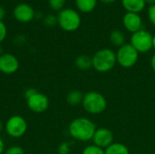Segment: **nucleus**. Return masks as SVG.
<instances>
[{
  "label": "nucleus",
  "mask_w": 155,
  "mask_h": 154,
  "mask_svg": "<svg viewBox=\"0 0 155 154\" xmlns=\"http://www.w3.org/2000/svg\"><path fill=\"white\" fill-rule=\"evenodd\" d=\"M96 129L95 123L89 118L77 117L70 123L68 133L74 140L86 143L93 140Z\"/></svg>",
  "instance_id": "1"
},
{
  "label": "nucleus",
  "mask_w": 155,
  "mask_h": 154,
  "mask_svg": "<svg viewBox=\"0 0 155 154\" xmlns=\"http://www.w3.org/2000/svg\"><path fill=\"white\" fill-rule=\"evenodd\" d=\"M93 68L99 73H107L111 71L115 64L116 54L110 48H102L96 51L92 56Z\"/></svg>",
  "instance_id": "2"
},
{
  "label": "nucleus",
  "mask_w": 155,
  "mask_h": 154,
  "mask_svg": "<svg viewBox=\"0 0 155 154\" xmlns=\"http://www.w3.org/2000/svg\"><path fill=\"white\" fill-rule=\"evenodd\" d=\"M82 106L87 113L97 115L106 110L107 100L103 93L96 91H90L84 93Z\"/></svg>",
  "instance_id": "3"
},
{
  "label": "nucleus",
  "mask_w": 155,
  "mask_h": 154,
  "mask_svg": "<svg viewBox=\"0 0 155 154\" xmlns=\"http://www.w3.org/2000/svg\"><path fill=\"white\" fill-rule=\"evenodd\" d=\"M57 24L66 32H74L81 25V16L72 8L62 9L57 15Z\"/></svg>",
  "instance_id": "4"
},
{
  "label": "nucleus",
  "mask_w": 155,
  "mask_h": 154,
  "mask_svg": "<svg viewBox=\"0 0 155 154\" xmlns=\"http://www.w3.org/2000/svg\"><path fill=\"white\" fill-rule=\"evenodd\" d=\"M115 54L117 64L126 69L134 67L139 59V53L131 44L122 45Z\"/></svg>",
  "instance_id": "5"
},
{
  "label": "nucleus",
  "mask_w": 155,
  "mask_h": 154,
  "mask_svg": "<svg viewBox=\"0 0 155 154\" xmlns=\"http://www.w3.org/2000/svg\"><path fill=\"white\" fill-rule=\"evenodd\" d=\"M7 135L11 138L17 139L23 137L28 129V124L26 120L21 115H12L10 116L4 127Z\"/></svg>",
  "instance_id": "6"
},
{
  "label": "nucleus",
  "mask_w": 155,
  "mask_h": 154,
  "mask_svg": "<svg viewBox=\"0 0 155 154\" xmlns=\"http://www.w3.org/2000/svg\"><path fill=\"white\" fill-rule=\"evenodd\" d=\"M130 44L139 54H145L153 49V34L144 29H141L132 34Z\"/></svg>",
  "instance_id": "7"
},
{
  "label": "nucleus",
  "mask_w": 155,
  "mask_h": 154,
  "mask_svg": "<svg viewBox=\"0 0 155 154\" xmlns=\"http://www.w3.org/2000/svg\"><path fill=\"white\" fill-rule=\"evenodd\" d=\"M26 105L31 112L35 113H43L48 110L50 101L45 93L36 92L31 97L26 99Z\"/></svg>",
  "instance_id": "8"
},
{
  "label": "nucleus",
  "mask_w": 155,
  "mask_h": 154,
  "mask_svg": "<svg viewBox=\"0 0 155 154\" xmlns=\"http://www.w3.org/2000/svg\"><path fill=\"white\" fill-rule=\"evenodd\" d=\"M92 141L94 145L105 150L108 146L114 143V136L110 129L102 127L96 129Z\"/></svg>",
  "instance_id": "9"
},
{
  "label": "nucleus",
  "mask_w": 155,
  "mask_h": 154,
  "mask_svg": "<svg viewBox=\"0 0 155 154\" xmlns=\"http://www.w3.org/2000/svg\"><path fill=\"white\" fill-rule=\"evenodd\" d=\"M20 66L17 57L9 53H4L0 55V72L4 74H15Z\"/></svg>",
  "instance_id": "10"
},
{
  "label": "nucleus",
  "mask_w": 155,
  "mask_h": 154,
  "mask_svg": "<svg viewBox=\"0 0 155 154\" xmlns=\"http://www.w3.org/2000/svg\"><path fill=\"white\" fill-rule=\"evenodd\" d=\"M123 25L128 32L134 34L143 29V19L139 14L127 12L123 17Z\"/></svg>",
  "instance_id": "11"
},
{
  "label": "nucleus",
  "mask_w": 155,
  "mask_h": 154,
  "mask_svg": "<svg viewBox=\"0 0 155 154\" xmlns=\"http://www.w3.org/2000/svg\"><path fill=\"white\" fill-rule=\"evenodd\" d=\"M14 16L21 23H28L34 18L35 11L27 4H19L14 9Z\"/></svg>",
  "instance_id": "12"
},
{
  "label": "nucleus",
  "mask_w": 155,
  "mask_h": 154,
  "mask_svg": "<svg viewBox=\"0 0 155 154\" xmlns=\"http://www.w3.org/2000/svg\"><path fill=\"white\" fill-rule=\"evenodd\" d=\"M122 5L127 12L139 14L144 9L146 3L144 0H122Z\"/></svg>",
  "instance_id": "13"
},
{
  "label": "nucleus",
  "mask_w": 155,
  "mask_h": 154,
  "mask_svg": "<svg viewBox=\"0 0 155 154\" xmlns=\"http://www.w3.org/2000/svg\"><path fill=\"white\" fill-rule=\"evenodd\" d=\"M84 93L79 90H73L69 92L66 95V103L71 106H77L82 104Z\"/></svg>",
  "instance_id": "14"
},
{
  "label": "nucleus",
  "mask_w": 155,
  "mask_h": 154,
  "mask_svg": "<svg viewBox=\"0 0 155 154\" xmlns=\"http://www.w3.org/2000/svg\"><path fill=\"white\" fill-rule=\"evenodd\" d=\"M77 9L82 13H90L97 5V0H75Z\"/></svg>",
  "instance_id": "15"
},
{
  "label": "nucleus",
  "mask_w": 155,
  "mask_h": 154,
  "mask_svg": "<svg viewBox=\"0 0 155 154\" xmlns=\"http://www.w3.org/2000/svg\"><path fill=\"white\" fill-rule=\"evenodd\" d=\"M74 64L78 69H80L82 71L89 70L90 68L93 67L92 57L87 54H81L76 57V59L74 61Z\"/></svg>",
  "instance_id": "16"
},
{
  "label": "nucleus",
  "mask_w": 155,
  "mask_h": 154,
  "mask_svg": "<svg viewBox=\"0 0 155 154\" xmlns=\"http://www.w3.org/2000/svg\"><path fill=\"white\" fill-rule=\"evenodd\" d=\"M104 154H130V151L125 144L114 143L104 150Z\"/></svg>",
  "instance_id": "17"
},
{
  "label": "nucleus",
  "mask_w": 155,
  "mask_h": 154,
  "mask_svg": "<svg viewBox=\"0 0 155 154\" xmlns=\"http://www.w3.org/2000/svg\"><path fill=\"white\" fill-rule=\"evenodd\" d=\"M110 42L113 45L117 46L118 48L121 47L122 45L125 44V34L123 31L121 30H114L111 32L110 36H109Z\"/></svg>",
  "instance_id": "18"
},
{
  "label": "nucleus",
  "mask_w": 155,
  "mask_h": 154,
  "mask_svg": "<svg viewBox=\"0 0 155 154\" xmlns=\"http://www.w3.org/2000/svg\"><path fill=\"white\" fill-rule=\"evenodd\" d=\"M82 154H104V150L94 144H91L83 150Z\"/></svg>",
  "instance_id": "19"
},
{
  "label": "nucleus",
  "mask_w": 155,
  "mask_h": 154,
  "mask_svg": "<svg viewBox=\"0 0 155 154\" xmlns=\"http://www.w3.org/2000/svg\"><path fill=\"white\" fill-rule=\"evenodd\" d=\"M66 0H48L50 7L54 11H61L64 6Z\"/></svg>",
  "instance_id": "20"
},
{
  "label": "nucleus",
  "mask_w": 155,
  "mask_h": 154,
  "mask_svg": "<svg viewBox=\"0 0 155 154\" xmlns=\"http://www.w3.org/2000/svg\"><path fill=\"white\" fill-rule=\"evenodd\" d=\"M4 154H25V151L21 146L12 145L5 151Z\"/></svg>",
  "instance_id": "21"
},
{
  "label": "nucleus",
  "mask_w": 155,
  "mask_h": 154,
  "mask_svg": "<svg viewBox=\"0 0 155 154\" xmlns=\"http://www.w3.org/2000/svg\"><path fill=\"white\" fill-rule=\"evenodd\" d=\"M44 23L47 26H50V27L54 26L57 24V16L54 15H48L44 18Z\"/></svg>",
  "instance_id": "22"
},
{
  "label": "nucleus",
  "mask_w": 155,
  "mask_h": 154,
  "mask_svg": "<svg viewBox=\"0 0 155 154\" xmlns=\"http://www.w3.org/2000/svg\"><path fill=\"white\" fill-rule=\"evenodd\" d=\"M58 154H70V143L64 142L57 148Z\"/></svg>",
  "instance_id": "23"
},
{
  "label": "nucleus",
  "mask_w": 155,
  "mask_h": 154,
  "mask_svg": "<svg viewBox=\"0 0 155 154\" xmlns=\"http://www.w3.org/2000/svg\"><path fill=\"white\" fill-rule=\"evenodd\" d=\"M147 15H148V18H149L150 22L152 23V25L155 26V4L151 5L149 6L148 11H147Z\"/></svg>",
  "instance_id": "24"
},
{
  "label": "nucleus",
  "mask_w": 155,
  "mask_h": 154,
  "mask_svg": "<svg viewBox=\"0 0 155 154\" xmlns=\"http://www.w3.org/2000/svg\"><path fill=\"white\" fill-rule=\"evenodd\" d=\"M6 34H7L6 26H5V25L2 21H0V43H2L5 39Z\"/></svg>",
  "instance_id": "25"
},
{
  "label": "nucleus",
  "mask_w": 155,
  "mask_h": 154,
  "mask_svg": "<svg viewBox=\"0 0 155 154\" xmlns=\"http://www.w3.org/2000/svg\"><path fill=\"white\" fill-rule=\"evenodd\" d=\"M37 91L35 89V88H28V89H26L25 91V93H24V95H25V100L26 99H28L29 97H31L33 94H35V93H36Z\"/></svg>",
  "instance_id": "26"
},
{
  "label": "nucleus",
  "mask_w": 155,
  "mask_h": 154,
  "mask_svg": "<svg viewBox=\"0 0 155 154\" xmlns=\"http://www.w3.org/2000/svg\"><path fill=\"white\" fill-rule=\"evenodd\" d=\"M5 142L3 141V139L0 137V154L5 153Z\"/></svg>",
  "instance_id": "27"
},
{
  "label": "nucleus",
  "mask_w": 155,
  "mask_h": 154,
  "mask_svg": "<svg viewBox=\"0 0 155 154\" xmlns=\"http://www.w3.org/2000/svg\"><path fill=\"white\" fill-rule=\"evenodd\" d=\"M151 67H152L153 71L155 73V54L151 58Z\"/></svg>",
  "instance_id": "28"
},
{
  "label": "nucleus",
  "mask_w": 155,
  "mask_h": 154,
  "mask_svg": "<svg viewBox=\"0 0 155 154\" xmlns=\"http://www.w3.org/2000/svg\"><path fill=\"white\" fill-rule=\"evenodd\" d=\"M5 12L4 8H2L0 6V21H2V19L5 17Z\"/></svg>",
  "instance_id": "29"
},
{
  "label": "nucleus",
  "mask_w": 155,
  "mask_h": 154,
  "mask_svg": "<svg viewBox=\"0 0 155 154\" xmlns=\"http://www.w3.org/2000/svg\"><path fill=\"white\" fill-rule=\"evenodd\" d=\"M102 3H104V4H110V3H113V2H114V1H116V0H100Z\"/></svg>",
  "instance_id": "30"
},
{
  "label": "nucleus",
  "mask_w": 155,
  "mask_h": 154,
  "mask_svg": "<svg viewBox=\"0 0 155 154\" xmlns=\"http://www.w3.org/2000/svg\"><path fill=\"white\" fill-rule=\"evenodd\" d=\"M145 1V3L147 4H150V5H154L155 4V0H144Z\"/></svg>",
  "instance_id": "31"
},
{
  "label": "nucleus",
  "mask_w": 155,
  "mask_h": 154,
  "mask_svg": "<svg viewBox=\"0 0 155 154\" xmlns=\"http://www.w3.org/2000/svg\"><path fill=\"white\" fill-rule=\"evenodd\" d=\"M153 48L155 50V34L153 35Z\"/></svg>",
  "instance_id": "32"
},
{
  "label": "nucleus",
  "mask_w": 155,
  "mask_h": 154,
  "mask_svg": "<svg viewBox=\"0 0 155 154\" xmlns=\"http://www.w3.org/2000/svg\"><path fill=\"white\" fill-rule=\"evenodd\" d=\"M4 127H5V125H4V124H3V123H2V122L0 121V133H1L2 131H3Z\"/></svg>",
  "instance_id": "33"
},
{
  "label": "nucleus",
  "mask_w": 155,
  "mask_h": 154,
  "mask_svg": "<svg viewBox=\"0 0 155 154\" xmlns=\"http://www.w3.org/2000/svg\"><path fill=\"white\" fill-rule=\"evenodd\" d=\"M4 53H3V48H2V46L0 45V55H2Z\"/></svg>",
  "instance_id": "34"
},
{
  "label": "nucleus",
  "mask_w": 155,
  "mask_h": 154,
  "mask_svg": "<svg viewBox=\"0 0 155 154\" xmlns=\"http://www.w3.org/2000/svg\"><path fill=\"white\" fill-rule=\"evenodd\" d=\"M70 154H74V153H70Z\"/></svg>",
  "instance_id": "35"
}]
</instances>
